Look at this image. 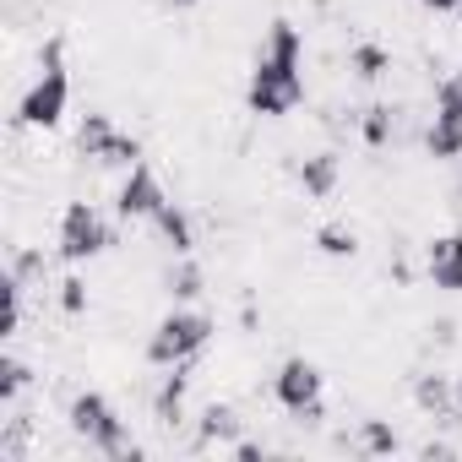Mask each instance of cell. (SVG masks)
<instances>
[{
  "label": "cell",
  "mask_w": 462,
  "mask_h": 462,
  "mask_svg": "<svg viewBox=\"0 0 462 462\" xmlns=\"http://www.w3.org/2000/svg\"><path fill=\"white\" fill-rule=\"evenodd\" d=\"M163 201H169V190H163V180L152 174V163H131V174H125V185H120V196H115V212H120L125 223H142V217H158Z\"/></svg>",
  "instance_id": "8992f818"
},
{
  "label": "cell",
  "mask_w": 462,
  "mask_h": 462,
  "mask_svg": "<svg viewBox=\"0 0 462 462\" xmlns=\"http://www.w3.org/2000/svg\"><path fill=\"white\" fill-rule=\"evenodd\" d=\"M316 251L332 256V262H348L359 251V240H354V228H343V223H321L316 228Z\"/></svg>",
  "instance_id": "e0dca14e"
},
{
  "label": "cell",
  "mask_w": 462,
  "mask_h": 462,
  "mask_svg": "<svg viewBox=\"0 0 462 462\" xmlns=\"http://www.w3.org/2000/svg\"><path fill=\"white\" fill-rule=\"evenodd\" d=\"M158 6H174V12H185V6H196V0H158Z\"/></svg>",
  "instance_id": "f1b7e54d"
},
{
  "label": "cell",
  "mask_w": 462,
  "mask_h": 462,
  "mask_svg": "<svg viewBox=\"0 0 462 462\" xmlns=\"http://www.w3.org/2000/svg\"><path fill=\"white\" fill-rule=\"evenodd\" d=\"M152 223H158V235H163V245H169L174 256H190V251H196V235H190V217H185V212H180L174 201H163V212H158Z\"/></svg>",
  "instance_id": "4fadbf2b"
},
{
  "label": "cell",
  "mask_w": 462,
  "mask_h": 462,
  "mask_svg": "<svg viewBox=\"0 0 462 462\" xmlns=\"http://www.w3.org/2000/svg\"><path fill=\"white\" fill-rule=\"evenodd\" d=\"M169 294H174V300H196V294H201V267H196L190 256L180 262V273H169Z\"/></svg>",
  "instance_id": "7402d4cb"
},
{
  "label": "cell",
  "mask_w": 462,
  "mask_h": 462,
  "mask_svg": "<svg viewBox=\"0 0 462 462\" xmlns=\"http://www.w3.org/2000/svg\"><path fill=\"white\" fill-rule=\"evenodd\" d=\"M212 332H217L212 316H201V310H169L152 327V337H147V365H158V370L185 365V359H196L212 343Z\"/></svg>",
  "instance_id": "277c9868"
},
{
  "label": "cell",
  "mask_w": 462,
  "mask_h": 462,
  "mask_svg": "<svg viewBox=\"0 0 462 462\" xmlns=\"http://www.w3.org/2000/svg\"><path fill=\"white\" fill-rule=\"evenodd\" d=\"M397 446H402V440H397V430H392L386 419H365V424H359V451H365V457H392Z\"/></svg>",
  "instance_id": "ac0fdd59"
},
{
  "label": "cell",
  "mask_w": 462,
  "mask_h": 462,
  "mask_svg": "<svg viewBox=\"0 0 462 462\" xmlns=\"http://www.w3.org/2000/svg\"><path fill=\"white\" fill-rule=\"evenodd\" d=\"M60 39H50L44 44V77L23 93V104H17V125H28V131H50V125H60L66 120V104H71V71H66V60H60Z\"/></svg>",
  "instance_id": "3957f363"
},
{
  "label": "cell",
  "mask_w": 462,
  "mask_h": 462,
  "mask_svg": "<svg viewBox=\"0 0 462 462\" xmlns=\"http://www.w3.org/2000/svg\"><path fill=\"white\" fill-rule=\"evenodd\" d=\"M337 180H343V158L327 147V152H310L305 163H300V185H305V196H316V201H327L332 190H337Z\"/></svg>",
  "instance_id": "30bf717a"
},
{
  "label": "cell",
  "mask_w": 462,
  "mask_h": 462,
  "mask_svg": "<svg viewBox=\"0 0 462 462\" xmlns=\"http://www.w3.org/2000/svg\"><path fill=\"white\" fill-rule=\"evenodd\" d=\"M424 273L440 294H462V235H435L424 245Z\"/></svg>",
  "instance_id": "ba28073f"
},
{
  "label": "cell",
  "mask_w": 462,
  "mask_h": 462,
  "mask_svg": "<svg viewBox=\"0 0 462 462\" xmlns=\"http://www.w3.org/2000/svg\"><path fill=\"white\" fill-rule=\"evenodd\" d=\"M424 152H430L435 163H457V158H462V120L435 115L430 131H424Z\"/></svg>",
  "instance_id": "7c38bea8"
},
{
  "label": "cell",
  "mask_w": 462,
  "mask_h": 462,
  "mask_svg": "<svg viewBox=\"0 0 462 462\" xmlns=\"http://www.w3.org/2000/svg\"><path fill=\"white\" fill-rule=\"evenodd\" d=\"M12 273H17L23 283H33V278H44V256H39V251H17V256H12Z\"/></svg>",
  "instance_id": "d4e9b609"
},
{
  "label": "cell",
  "mask_w": 462,
  "mask_h": 462,
  "mask_svg": "<svg viewBox=\"0 0 462 462\" xmlns=\"http://www.w3.org/2000/svg\"><path fill=\"white\" fill-rule=\"evenodd\" d=\"M185 392H190V359L185 365H169L163 386L152 392V419L158 424H180L185 419Z\"/></svg>",
  "instance_id": "9c48e42d"
},
{
  "label": "cell",
  "mask_w": 462,
  "mask_h": 462,
  "mask_svg": "<svg viewBox=\"0 0 462 462\" xmlns=\"http://www.w3.org/2000/svg\"><path fill=\"white\" fill-rule=\"evenodd\" d=\"M321 386H327V375H321V365H310L305 354L283 359V370L273 375V397H278L289 413H305L310 402H321Z\"/></svg>",
  "instance_id": "52a82bcc"
},
{
  "label": "cell",
  "mask_w": 462,
  "mask_h": 462,
  "mask_svg": "<svg viewBox=\"0 0 462 462\" xmlns=\"http://www.w3.org/2000/svg\"><path fill=\"white\" fill-rule=\"evenodd\" d=\"M419 6H430V12H457L462 0H419Z\"/></svg>",
  "instance_id": "4316f807"
},
{
  "label": "cell",
  "mask_w": 462,
  "mask_h": 462,
  "mask_svg": "<svg viewBox=\"0 0 462 462\" xmlns=\"http://www.w3.org/2000/svg\"><path fill=\"white\" fill-rule=\"evenodd\" d=\"M98 163H125V169H131V163H142V142H136V136H120V131H115V142L104 147V158H98Z\"/></svg>",
  "instance_id": "603a6c76"
},
{
  "label": "cell",
  "mask_w": 462,
  "mask_h": 462,
  "mask_svg": "<svg viewBox=\"0 0 462 462\" xmlns=\"http://www.w3.org/2000/svg\"><path fill=\"white\" fill-rule=\"evenodd\" d=\"M66 424H71V435L88 440L98 457H115V462L136 457V440H131L125 419L115 413V402H109L104 392H77L71 408H66Z\"/></svg>",
  "instance_id": "7a4b0ae2"
},
{
  "label": "cell",
  "mask_w": 462,
  "mask_h": 462,
  "mask_svg": "<svg viewBox=\"0 0 462 462\" xmlns=\"http://www.w3.org/2000/svg\"><path fill=\"white\" fill-rule=\"evenodd\" d=\"M109 142H115V120H109L104 109H93V115H82V125H77V152L98 163Z\"/></svg>",
  "instance_id": "5bb4252c"
},
{
  "label": "cell",
  "mask_w": 462,
  "mask_h": 462,
  "mask_svg": "<svg viewBox=\"0 0 462 462\" xmlns=\"http://www.w3.org/2000/svg\"><path fill=\"white\" fill-rule=\"evenodd\" d=\"M235 457H240V462H262V446H256V440H235Z\"/></svg>",
  "instance_id": "484cf974"
},
{
  "label": "cell",
  "mask_w": 462,
  "mask_h": 462,
  "mask_svg": "<svg viewBox=\"0 0 462 462\" xmlns=\"http://www.w3.org/2000/svg\"><path fill=\"white\" fill-rule=\"evenodd\" d=\"M348 71H354L359 82H381V77L392 71V55H386L381 44H354V55H348Z\"/></svg>",
  "instance_id": "2e32d148"
},
{
  "label": "cell",
  "mask_w": 462,
  "mask_h": 462,
  "mask_svg": "<svg viewBox=\"0 0 462 462\" xmlns=\"http://www.w3.org/2000/svg\"><path fill=\"white\" fill-rule=\"evenodd\" d=\"M451 402H457V413H462V375H451Z\"/></svg>",
  "instance_id": "83f0119b"
},
{
  "label": "cell",
  "mask_w": 462,
  "mask_h": 462,
  "mask_svg": "<svg viewBox=\"0 0 462 462\" xmlns=\"http://www.w3.org/2000/svg\"><path fill=\"white\" fill-rule=\"evenodd\" d=\"M60 262H88V256H98L104 245H109V228H104V217L93 212V201H66V212H60Z\"/></svg>",
  "instance_id": "5b68a950"
},
{
  "label": "cell",
  "mask_w": 462,
  "mask_h": 462,
  "mask_svg": "<svg viewBox=\"0 0 462 462\" xmlns=\"http://www.w3.org/2000/svg\"><path fill=\"white\" fill-rule=\"evenodd\" d=\"M240 435V413L228 402H207L201 408V440H235Z\"/></svg>",
  "instance_id": "9a60e30c"
},
{
  "label": "cell",
  "mask_w": 462,
  "mask_h": 462,
  "mask_svg": "<svg viewBox=\"0 0 462 462\" xmlns=\"http://www.w3.org/2000/svg\"><path fill=\"white\" fill-rule=\"evenodd\" d=\"M33 381V370L17 359V354H6V359H0V402H17V392Z\"/></svg>",
  "instance_id": "ffe728a7"
},
{
  "label": "cell",
  "mask_w": 462,
  "mask_h": 462,
  "mask_svg": "<svg viewBox=\"0 0 462 462\" xmlns=\"http://www.w3.org/2000/svg\"><path fill=\"white\" fill-rule=\"evenodd\" d=\"M435 115H451V120H462V66L435 88Z\"/></svg>",
  "instance_id": "44dd1931"
},
{
  "label": "cell",
  "mask_w": 462,
  "mask_h": 462,
  "mask_svg": "<svg viewBox=\"0 0 462 462\" xmlns=\"http://www.w3.org/2000/svg\"><path fill=\"white\" fill-rule=\"evenodd\" d=\"M413 402H419L424 413H435V419L457 413V402H451V375H440V370H424V375H413Z\"/></svg>",
  "instance_id": "8fae6325"
},
{
  "label": "cell",
  "mask_w": 462,
  "mask_h": 462,
  "mask_svg": "<svg viewBox=\"0 0 462 462\" xmlns=\"http://www.w3.org/2000/svg\"><path fill=\"white\" fill-rule=\"evenodd\" d=\"M300 55H305L300 28H294L289 17H278L273 33H267V50H262L256 66H251V82H245V109H251V115L278 120V115H294V109L305 104V71H300Z\"/></svg>",
  "instance_id": "6da1fadb"
},
{
  "label": "cell",
  "mask_w": 462,
  "mask_h": 462,
  "mask_svg": "<svg viewBox=\"0 0 462 462\" xmlns=\"http://www.w3.org/2000/svg\"><path fill=\"white\" fill-rule=\"evenodd\" d=\"M60 310H66V316H82V310H88V283H82V278H66V283H60Z\"/></svg>",
  "instance_id": "cb8c5ba5"
},
{
  "label": "cell",
  "mask_w": 462,
  "mask_h": 462,
  "mask_svg": "<svg viewBox=\"0 0 462 462\" xmlns=\"http://www.w3.org/2000/svg\"><path fill=\"white\" fill-rule=\"evenodd\" d=\"M392 104H375V109H365V120H359V136H365V147H386V136H392Z\"/></svg>",
  "instance_id": "d6986e66"
}]
</instances>
